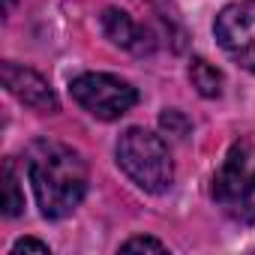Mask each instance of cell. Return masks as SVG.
Segmentation results:
<instances>
[{"label": "cell", "instance_id": "6da1fadb", "mask_svg": "<svg viewBox=\"0 0 255 255\" xmlns=\"http://www.w3.org/2000/svg\"><path fill=\"white\" fill-rule=\"evenodd\" d=\"M27 177L45 219L69 216L87 195V162L60 141H33L27 150Z\"/></svg>", "mask_w": 255, "mask_h": 255}, {"label": "cell", "instance_id": "7a4b0ae2", "mask_svg": "<svg viewBox=\"0 0 255 255\" xmlns=\"http://www.w3.org/2000/svg\"><path fill=\"white\" fill-rule=\"evenodd\" d=\"M117 165L144 192H165L174 180V162L168 144L147 129H126L117 141Z\"/></svg>", "mask_w": 255, "mask_h": 255}, {"label": "cell", "instance_id": "3957f363", "mask_svg": "<svg viewBox=\"0 0 255 255\" xmlns=\"http://www.w3.org/2000/svg\"><path fill=\"white\" fill-rule=\"evenodd\" d=\"M216 207L240 225L255 222V144L237 141L213 177Z\"/></svg>", "mask_w": 255, "mask_h": 255}, {"label": "cell", "instance_id": "277c9868", "mask_svg": "<svg viewBox=\"0 0 255 255\" xmlns=\"http://www.w3.org/2000/svg\"><path fill=\"white\" fill-rule=\"evenodd\" d=\"M69 93L87 114L99 120H117L126 111H132V105L138 102V90L129 81L105 75V72H84L72 78Z\"/></svg>", "mask_w": 255, "mask_h": 255}, {"label": "cell", "instance_id": "5b68a950", "mask_svg": "<svg viewBox=\"0 0 255 255\" xmlns=\"http://www.w3.org/2000/svg\"><path fill=\"white\" fill-rule=\"evenodd\" d=\"M213 33L231 60L255 72V0H237L225 6L216 15Z\"/></svg>", "mask_w": 255, "mask_h": 255}, {"label": "cell", "instance_id": "8992f818", "mask_svg": "<svg viewBox=\"0 0 255 255\" xmlns=\"http://www.w3.org/2000/svg\"><path fill=\"white\" fill-rule=\"evenodd\" d=\"M0 78H3V87H6L18 102H24V105L33 108V111L54 114V111L60 108V102H57L51 84H48L39 72H33V69L15 66L12 60H6L3 66H0Z\"/></svg>", "mask_w": 255, "mask_h": 255}, {"label": "cell", "instance_id": "52a82bcc", "mask_svg": "<svg viewBox=\"0 0 255 255\" xmlns=\"http://www.w3.org/2000/svg\"><path fill=\"white\" fill-rule=\"evenodd\" d=\"M102 30H105V36H108L114 45H120V48H126V51H135V54L153 51V39L147 36V30H144L141 24H135L129 15L120 12V9H105V15H102Z\"/></svg>", "mask_w": 255, "mask_h": 255}, {"label": "cell", "instance_id": "ba28073f", "mask_svg": "<svg viewBox=\"0 0 255 255\" xmlns=\"http://www.w3.org/2000/svg\"><path fill=\"white\" fill-rule=\"evenodd\" d=\"M189 78H192V84L198 87V93L207 96V99H213V96L222 93V72H219L216 66H210L207 60H201V57L192 60V66H189Z\"/></svg>", "mask_w": 255, "mask_h": 255}, {"label": "cell", "instance_id": "9c48e42d", "mask_svg": "<svg viewBox=\"0 0 255 255\" xmlns=\"http://www.w3.org/2000/svg\"><path fill=\"white\" fill-rule=\"evenodd\" d=\"M21 210H24V195H21V186H18V174H15L12 159H6L3 162V213L18 216Z\"/></svg>", "mask_w": 255, "mask_h": 255}, {"label": "cell", "instance_id": "30bf717a", "mask_svg": "<svg viewBox=\"0 0 255 255\" xmlns=\"http://www.w3.org/2000/svg\"><path fill=\"white\" fill-rule=\"evenodd\" d=\"M165 249L168 246L153 237H129L126 243H120V252H165Z\"/></svg>", "mask_w": 255, "mask_h": 255}, {"label": "cell", "instance_id": "8fae6325", "mask_svg": "<svg viewBox=\"0 0 255 255\" xmlns=\"http://www.w3.org/2000/svg\"><path fill=\"white\" fill-rule=\"evenodd\" d=\"M18 252H42V255H48L51 249H48V243H42V240H33V237H24V240H18V243H12V255H18Z\"/></svg>", "mask_w": 255, "mask_h": 255}]
</instances>
